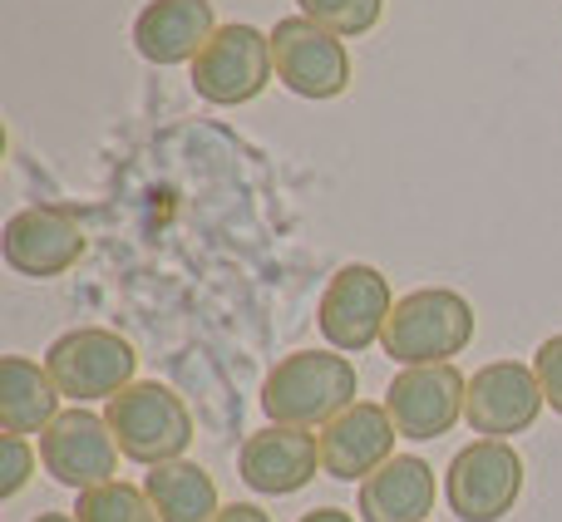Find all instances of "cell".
<instances>
[{"label":"cell","instance_id":"obj_7","mask_svg":"<svg viewBox=\"0 0 562 522\" xmlns=\"http://www.w3.org/2000/svg\"><path fill=\"white\" fill-rule=\"evenodd\" d=\"M272 65L281 84L301 99H340L356 79L346 39L306 15H286L272 25Z\"/></svg>","mask_w":562,"mask_h":522},{"label":"cell","instance_id":"obj_9","mask_svg":"<svg viewBox=\"0 0 562 522\" xmlns=\"http://www.w3.org/2000/svg\"><path fill=\"white\" fill-rule=\"evenodd\" d=\"M40 464H45V474L55 478V484L85 493V488L114 484L119 439H114V429H109L104 415L75 405V409H65L45 434H40Z\"/></svg>","mask_w":562,"mask_h":522},{"label":"cell","instance_id":"obj_1","mask_svg":"<svg viewBox=\"0 0 562 522\" xmlns=\"http://www.w3.org/2000/svg\"><path fill=\"white\" fill-rule=\"evenodd\" d=\"M360 395L356 360L340 350H296L277 360L262 385V409L272 424L291 429H326L336 415H346Z\"/></svg>","mask_w":562,"mask_h":522},{"label":"cell","instance_id":"obj_11","mask_svg":"<svg viewBox=\"0 0 562 522\" xmlns=\"http://www.w3.org/2000/svg\"><path fill=\"white\" fill-rule=\"evenodd\" d=\"M464 399H469V375L459 365H419V370H400L385 389V409L395 419L400 439H439L464 419Z\"/></svg>","mask_w":562,"mask_h":522},{"label":"cell","instance_id":"obj_10","mask_svg":"<svg viewBox=\"0 0 562 522\" xmlns=\"http://www.w3.org/2000/svg\"><path fill=\"white\" fill-rule=\"evenodd\" d=\"M543 385H538L533 365L518 360H494V365L469 375V399H464V424L484 439H514L528 434L543 415Z\"/></svg>","mask_w":562,"mask_h":522},{"label":"cell","instance_id":"obj_22","mask_svg":"<svg viewBox=\"0 0 562 522\" xmlns=\"http://www.w3.org/2000/svg\"><path fill=\"white\" fill-rule=\"evenodd\" d=\"M538 385H543V399L553 405V415H562V336H548L533 355Z\"/></svg>","mask_w":562,"mask_h":522},{"label":"cell","instance_id":"obj_25","mask_svg":"<svg viewBox=\"0 0 562 522\" xmlns=\"http://www.w3.org/2000/svg\"><path fill=\"white\" fill-rule=\"evenodd\" d=\"M35 522H79V518L75 513H40Z\"/></svg>","mask_w":562,"mask_h":522},{"label":"cell","instance_id":"obj_2","mask_svg":"<svg viewBox=\"0 0 562 522\" xmlns=\"http://www.w3.org/2000/svg\"><path fill=\"white\" fill-rule=\"evenodd\" d=\"M469 340H474V306L449 286H419L395 300L380 350L395 365L419 370V365H454V355H464Z\"/></svg>","mask_w":562,"mask_h":522},{"label":"cell","instance_id":"obj_13","mask_svg":"<svg viewBox=\"0 0 562 522\" xmlns=\"http://www.w3.org/2000/svg\"><path fill=\"white\" fill-rule=\"evenodd\" d=\"M321 468V434L291 424H267L243 439L237 449V474L252 493L262 498H286L316 478Z\"/></svg>","mask_w":562,"mask_h":522},{"label":"cell","instance_id":"obj_14","mask_svg":"<svg viewBox=\"0 0 562 522\" xmlns=\"http://www.w3.org/2000/svg\"><path fill=\"white\" fill-rule=\"evenodd\" d=\"M395 419L385 405L356 399L346 415H336L321 429V474L340 478V484H366L375 468L395 458Z\"/></svg>","mask_w":562,"mask_h":522},{"label":"cell","instance_id":"obj_8","mask_svg":"<svg viewBox=\"0 0 562 522\" xmlns=\"http://www.w3.org/2000/svg\"><path fill=\"white\" fill-rule=\"evenodd\" d=\"M390 310H395L390 281L380 276L375 266H366V261H350V266H340L336 276H330L316 320H321V336H326L330 350L360 355V350L380 345Z\"/></svg>","mask_w":562,"mask_h":522},{"label":"cell","instance_id":"obj_24","mask_svg":"<svg viewBox=\"0 0 562 522\" xmlns=\"http://www.w3.org/2000/svg\"><path fill=\"white\" fill-rule=\"evenodd\" d=\"M296 522H356L346 513V508H311L306 518H296Z\"/></svg>","mask_w":562,"mask_h":522},{"label":"cell","instance_id":"obj_3","mask_svg":"<svg viewBox=\"0 0 562 522\" xmlns=\"http://www.w3.org/2000/svg\"><path fill=\"white\" fill-rule=\"evenodd\" d=\"M104 419L119 439V454L144 468L178 464L188 454V444H193V415L158 379H134L124 395L109 399Z\"/></svg>","mask_w":562,"mask_h":522},{"label":"cell","instance_id":"obj_23","mask_svg":"<svg viewBox=\"0 0 562 522\" xmlns=\"http://www.w3.org/2000/svg\"><path fill=\"white\" fill-rule=\"evenodd\" d=\"M213 522H272V513H267V508H257V503H227Z\"/></svg>","mask_w":562,"mask_h":522},{"label":"cell","instance_id":"obj_17","mask_svg":"<svg viewBox=\"0 0 562 522\" xmlns=\"http://www.w3.org/2000/svg\"><path fill=\"white\" fill-rule=\"evenodd\" d=\"M59 385L49 379L45 365L30 355H5L0 360V429L5 434H45L65 409H59Z\"/></svg>","mask_w":562,"mask_h":522},{"label":"cell","instance_id":"obj_4","mask_svg":"<svg viewBox=\"0 0 562 522\" xmlns=\"http://www.w3.org/2000/svg\"><path fill=\"white\" fill-rule=\"evenodd\" d=\"M524 493V458L508 439H474L445 468V503L459 522H498Z\"/></svg>","mask_w":562,"mask_h":522},{"label":"cell","instance_id":"obj_20","mask_svg":"<svg viewBox=\"0 0 562 522\" xmlns=\"http://www.w3.org/2000/svg\"><path fill=\"white\" fill-rule=\"evenodd\" d=\"M301 15L316 20L321 30L340 39H356V35H370L385 15V0H296Z\"/></svg>","mask_w":562,"mask_h":522},{"label":"cell","instance_id":"obj_19","mask_svg":"<svg viewBox=\"0 0 562 522\" xmlns=\"http://www.w3.org/2000/svg\"><path fill=\"white\" fill-rule=\"evenodd\" d=\"M79 522H164L158 508L148 503L144 488L134 484H99V488H85L79 493V508H75Z\"/></svg>","mask_w":562,"mask_h":522},{"label":"cell","instance_id":"obj_16","mask_svg":"<svg viewBox=\"0 0 562 522\" xmlns=\"http://www.w3.org/2000/svg\"><path fill=\"white\" fill-rule=\"evenodd\" d=\"M435 493V468L419 454H395L385 468H375L360 484L356 513L360 522H429Z\"/></svg>","mask_w":562,"mask_h":522},{"label":"cell","instance_id":"obj_12","mask_svg":"<svg viewBox=\"0 0 562 522\" xmlns=\"http://www.w3.org/2000/svg\"><path fill=\"white\" fill-rule=\"evenodd\" d=\"M85 227L65 213V207H20L5 223V237H0V252H5V266L15 276L30 281H55L85 257Z\"/></svg>","mask_w":562,"mask_h":522},{"label":"cell","instance_id":"obj_15","mask_svg":"<svg viewBox=\"0 0 562 522\" xmlns=\"http://www.w3.org/2000/svg\"><path fill=\"white\" fill-rule=\"evenodd\" d=\"M217 35L213 0H148L134 20V49L148 65H193Z\"/></svg>","mask_w":562,"mask_h":522},{"label":"cell","instance_id":"obj_6","mask_svg":"<svg viewBox=\"0 0 562 522\" xmlns=\"http://www.w3.org/2000/svg\"><path fill=\"white\" fill-rule=\"evenodd\" d=\"M272 35H262L257 25H217V35L207 39V49L193 59V89L207 104H252L267 84H272Z\"/></svg>","mask_w":562,"mask_h":522},{"label":"cell","instance_id":"obj_21","mask_svg":"<svg viewBox=\"0 0 562 522\" xmlns=\"http://www.w3.org/2000/svg\"><path fill=\"white\" fill-rule=\"evenodd\" d=\"M35 474V454L20 434H0V498H15Z\"/></svg>","mask_w":562,"mask_h":522},{"label":"cell","instance_id":"obj_5","mask_svg":"<svg viewBox=\"0 0 562 522\" xmlns=\"http://www.w3.org/2000/svg\"><path fill=\"white\" fill-rule=\"evenodd\" d=\"M45 370L59 385V395L75 399V405H89V399H104L109 405L114 395H124V389L134 385L138 355L119 330L79 326V330H65V336L49 345Z\"/></svg>","mask_w":562,"mask_h":522},{"label":"cell","instance_id":"obj_18","mask_svg":"<svg viewBox=\"0 0 562 522\" xmlns=\"http://www.w3.org/2000/svg\"><path fill=\"white\" fill-rule=\"evenodd\" d=\"M144 493H148V503L158 508L164 522H213L217 513H223L213 474H207L203 464H188V458L148 468Z\"/></svg>","mask_w":562,"mask_h":522}]
</instances>
